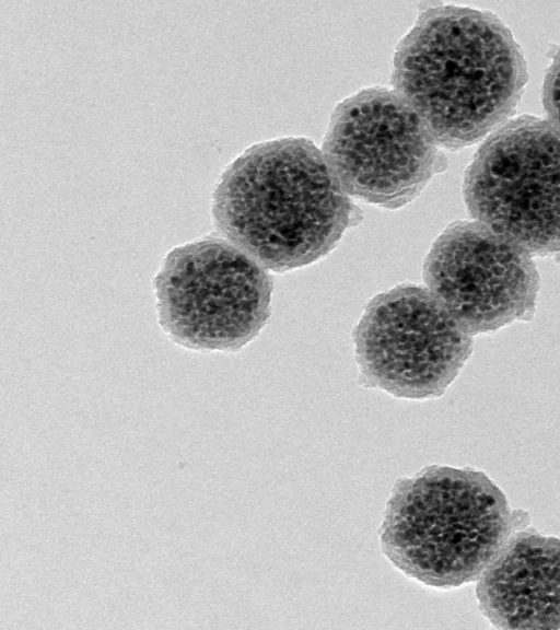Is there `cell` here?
<instances>
[{
    "mask_svg": "<svg viewBox=\"0 0 560 630\" xmlns=\"http://www.w3.org/2000/svg\"><path fill=\"white\" fill-rule=\"evenodd\" d=\"M542 103L549 122L560 133V49L555 55L545 77Z\"/></svg>",
    "mask_w": 560,
    "mask_h": 630,
    "instance_id": "30bf717a",
    "label": "cell"
},
{
    "mask_svg": "<svg viewBox=\"0 0 560 630\" xmlns=\"http://www.w3.org/2000/svg\"><path fill=\"white\" fill-rule=\"evenodd\" d=\"M211 210L224 238L275 271L329 253L353 214L323 151L303 138L247 149L221 175Z\"/></svg>",
    "mask_w": 560,
    "mask_h": 630,
    "instance_id": "7a4b0ae2",
    "label": "cell"
},
{
    "mask_svg": "<svg viewBox=\"0 0 560 630\" xmlns=\"http://www.w3.org/2000/svg\"><path fill=\"white\" fill-rule=\"evenodd\" d=\"M529 523L483 471L429 465L393 486L378 530L382 553L429 587L477 581Z\"/></svg>",
    "mask_w": 560,
    "mask_h": 630,
    "instance_id": "3957f363",
    "label": "cell"
},
{
    "mask_svg": "<svg viewBox=\"0 0 560 630\" xmlns=\"http://www.w3.org/2000/svg\"><path fill=\"white\" fill-rule=\"evenodd\" d=\"M394 91L421 117L438 145L460 149L502 125L527 71L522 51L494 14L428 8L397 46Z\"/></svg>",
    "mask_w": 560,
    "mask_h": 630,
    "instance_id": "6da1fadb",
    "label": "cell"
},
{
    "mask_svg": "<svg viewBox=\"0 0 560 630\" xmlns=\"http://www.w3.org/2000/svg\"><path fill=\"white\" fill-rule=\"evenodd\" d=\"M423 278L471 336L530 318L539 290L532 254L478 221L443 231L425 258Z\"/></svg>",
    "mask_w": 560,
    "mask_h": 630,
    "instance_id": "ba28073f",
    "label": "cell"
},
{
    "mask_svg": "<svg viewBox=\"0 0 560 630\" xmlns=\"http://www.w3.org/2000/svg\"><path fill=\"white\" fill-rule=\"evenodd\" d=\"M323 153L342 189L387 209L411 201L438 166V143L395 92L364 89L334 110Z\"/></svg>",
    "mask_w": 560,
    "mask_h": 630,
    "instance_id": "8992f818",
    "label": "cell"
},
{
    "mask_svg": "<svg viewBox=\"0 0 560 630\" xmlns=\"http://www.w3.org/2000/svg\"><path fill=\"white\" fill-rule=\"evenodd\" d=\"M476 597L495 628L560 630V538L517 530L477 580Z\"/></svg>",
    "mask_w": 560,
    "mask_h": 630,
    "instance_id": "9c48e42d",
    "label": "cell"
},
{
    "mask_svg": "<svg viewBox=\"0 0 560 630\" xmlns=\"http://www.w3.org/2000/svg\"><path fill=\"white\" fill-rule=\"evenodd\" d=\"M471 346V335L429 289L413 284L371 300L354 331L363 383L398 398L443 395Z\"/></svg>",
    "mask_w": 560,
    "mask_h": 630,
    "instance_id": "52a82bcc",
    "label": "cell"
},
{
    "mask_svg": "<svg viewBox=\"0 0 560 630\" xmlns=\"http://www.w3.org/2000/svg\"><path fill=\"white\" fill-rule=\"evenodd\" d=\"M158 320L176 345L201 352L236 351L270 314L266 269L224 237L174 247L153 280Z\"/></svg>",
    "mask_w": 560,
    "mask_h": 630,
    "instance_id": "277c9868",
    "label": "cell"
},
{
    "mask_svg": "<svg viewBox=\"0 0 560 630\" xmlns=\"http://www.w3.org/2000/svg\"><path fill=\"white\" fill-rule=\"evenodd\" d=\"M470 215L528 253L560 252V133L529 115L492 132L464 179Z\"/></svg>",
    "mask_w": 560,
    "mask_h": 630,
    "instance_id": "5b68a950",
    "label": "cell"
}]
</instances>
